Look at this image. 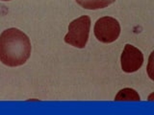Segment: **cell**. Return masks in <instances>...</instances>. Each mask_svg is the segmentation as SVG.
Here are the masks:
<instances>
[{
	"label": "cell",
	"instance_id": "cell-1",
	"mask_svg": "<svg viewBox=\"0 0 154 115\" xmlns=\"http://www.w3.org/2000/svg\"><path fill=\"white\" fill-rule=\"evenodd\" d=\"M31 55L29 37L17 28H10L0 35V61L8 66L24 64Z\"/></svg>",
	"mask_w": 154,
	"mask_h": 115
},
{
	"label": "cell",
	"instance_id": "cell-2",
	"mask_svg": "<svg viewBox=\"0 0 154 115\" xmlns=\"http://www.w3.org/2000/svg\"><path fill=\"white\" fill-rule=\"evenodd\" d=\"M91 18L82 16L71 21L69 25V32L65 37V42L76 48H84L89 40Z\"/></svg>",
	"mask_w": 154,
	"mask_h": 115
},
{
	"label": "cell",
	"instance_id": "cell-3",
	"mask_svg": "<svg viewBox=\"0 0 154 115\" xmlns=\"http://www.w3.org/2000/svg\"><path fill=\"white\" fill-rule=\"evenodd\" d=\"M94 36L100 42L111 43L116 41L120 34V25L114 17L103 16L94 24Z\"/></svg>",
	"mask_w": 154,
	"mask_h": 115
},
{
	"label": "cell",
	"instance_id": "cell-4",
	"mask_svg": "<svg viewBox=\"0 0 154 115\" xmlns=\"http://www.w3.org/2000/svg\"><path fill=\"white\" fill-rule=\"evenodd\" d=\"M122 69L126 73H133L143 65V55L141 50L131 44H126L120 57Z\"/></svg>",
	"mask_w": 154,
	"mask_h": 115
},
{
	"label": "cell",
	"instance_id": "cell-5",
	"mask_svg": "<svg viewBox=\"0 0 154 115\" xmlns=\"http://www.w3.org/2000/svg\"><path fill=\"white\" fill-rule=\"evenodd\" d=\"M82 8L87 10H98L108 7L116 0H75Z\"/></svg>",
	"mask_w": 154,
	"mask_h": 115
},
{
	"label": "cell",
	"instance_id": "cell-6",
	"mask_svg": "<svg viewBox=\"0 0 154 115\" xmlns=\"http://www.w3.org/2000/svg\"><path fill=\"white\" fill-rule=\"evenodd\" d=\"M140 96L136 90L132 88H123L119 91L115 101H140Z\"/></svg>",
	"mask_w": 154,
	"mask_h": 115
},
{
	"label": "cell",
	"instance_id": "cell-7",
	"mask_svg": "<svg viewBox=\"0 0 154 115\" xmlns=\"http://www.w3.org/2000/svg\"><path fill=\"white\" fill-rule=\"evenodd\" d=\"M2 1H10V0H2Z\"/></svg>",
	"mask_w": 154,
	"mask_h": 115
}]
</instances>
